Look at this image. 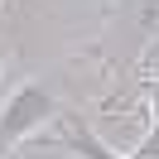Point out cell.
<instances>
[{
  "instance_id": "obj_1",
  "label": "cell",
  "mask_w": 159,
  "mask_h": 159,
  "mask_svg": "<svg viewBox=\"0 0 159 159\" xmlns=\"http://www.w3.org/2000/svg\"><path fill=\"white\" fill-rule=\"evenodd\" d=\"M48 116H58V101H53L43 87L24 82V87L5 101V111H0V135L10 140V145H20V140L29 135V130H39Z\"/></svg>"
},
{
  "instance_id": "obj_2",
  "label": "cell",
  "mask_w": 159,
  "mask_h": 159,
  "mask_svg": "<svg viewBox=\"0 0 159 159\" xmlns=\"http://www.w3.org/2000/svg\"><path fill=\"white\" fill-rule=\"evenodd\" d=\"M58 125H63V130H58V145L72 149V154H82V159H125V154H116L111 145H101L77 111H58Z\"/></svg>"
}]
</instances>
